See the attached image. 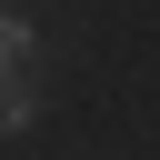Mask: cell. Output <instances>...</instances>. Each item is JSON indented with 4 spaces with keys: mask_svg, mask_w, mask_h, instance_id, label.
<instances>
[{
    "mask_svg": "<svg viewBox=\"0 0 160 160\" xmlns=\"http://www.w3.org/2000/svg\"><path fill=\"white\" fill-rule=\"evenodd\" d=\"M20 130H40V80H30V60L0 70V140H20Z\"/></svg>",
    "mask_w": 160,
    "mask_h": 160,
    "instance_id": "1",
    "label": "cell"
},
{
    "mask_svg": "<svg viewBox=\"0 0 160 160\" xmlns=\"http://www.w3.org/2000/svg\"><path fill=\"white\" fill-rule=\"evenodd\" d=\"M30 50H40V30H30V20H20V10H0V70H20V60H30Z\"/></svg>",
    "mask_w": 160,
    "mask_h": 160,
    "instance_id": "2",
    "label": "cell"
}]
</instances>
